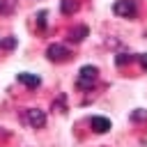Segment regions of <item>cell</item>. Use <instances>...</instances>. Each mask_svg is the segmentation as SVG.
Here are the masks:
<instances>
[{
    "instance_id": "5b68a950",
    "label": "cell",
    "mask_w": 147,
    "mask_h": 147,
    "mask_svg": "<svg viewBox=\"0 0 147 147\" xmlns=\"http://www.w3.org/2000/svg\"><path fill=\"white\" fill-rule=\"evenodd\" d=\"M90 126H92L96 133H106V131L110 129V122H108L106 117H92V119H90Z\"/></svg>"
},
{
    "instance_id": "8fae6325",
    "label": "cell",
    "mask_w": 147,
    "mask_h": 147,
    "mask_svg": "<svg viewBox=\"0 0 147 147\" xmlns=\"http://www.w3.org/2000/svg\"><path fill=\"white\" fill-rule=\"evenodd\" d=\"M136 60L140 62V67H142V69H147V53H140V55H136Z\"/></svg>"
},
{
    "instance_id": "ba28073f",
    "label": "cell",
    "mask_w": 147,
    "mask_h": 147,
    "mask_svg": "<svg viewBox=\"0 0 147 147\" xmlns=\"http://www.w3.org/2000/svg\"><path fill=\"white\" fill-rule=\"evenodd\" d=\"M76 9V2H71V0H62V11L64 14H71Z\"/></svg>"
},
{
    "instance_id": "6da1fadb",
    "label": "cell",
    "mask_w": 147,
    "mask_h": 147,
    "mask_svg": "<svg viewBox=\"0 0 147 147\" xmlns=\"http://www.w3.org/2000/svg\"><path fill=\"white\" fill-rule=\"evenodd\" d=\"M96 67L92 64H85L80 71H78V78H76V87L78 90H92V85L96 83Z\"/></svg>"
},
{
    "instance_id": "9c48e42d",
    "label": "cell",
    "mask_w": 147,
    "mask_h": 147,
    "mask_svg": "<svg viewBox=\"0 0 147 147\" xmlns=\"http://www.w3.org/2000/svg\"><path fill=\"white\" fill-rule=\"evenodd\" d=\"M131 60H136V55H126V53H119V55H117V64H126V62H131Z\"/></svg>"
},
{
    "instance_id": "30bf717a",
    "label": "cell",
    "mask_w": 147,
    "mask_h": 147,
    "mask_svg": "<svg viewBox=\"0 0 147 147\" xmlns=\"http://www.w3.org/2000/svg\"><path fill=\"white\" fill-rule=\"evenodd\" d=\"M16 46V39L9 37V39H0V48H14Z\"/></svg>"
},
{
    "instance_id": "3957f363",
    "label": "cell",
    "mask_w": 147,
    "mask_h": 147,
    "mask_svg": "<svg viewBox=\"0 0 147 147\" xmlns=\"http://www.w3.org/2000/svg\"><path fill=\"white\" fill-rule=\"evenodd\" d=\"M25 119H28V124H30V126L41 129V126L46 124V113H44V110H39V108H28V110H25Z\"/></svg>"
},
{
    "instance_id": "8992f818",
    "label": "cell",
    "mask_w": 147,
    "mask_h": 147,
    "mask_svg": "<svg viewBox=\"0 0 147 147\" xmlns=\"http://www.w3.org/2000/svg\"><path fill=\"white\" fill-rule=\"evenodd\" d=\"M16 78H18V83H23V85H28V87H37V85L41 83V80H39V76H34V74H25V71H23V74H18Z\"/></svg>"
},
{
    "instance_id": "7a4b0ae2",
    "label": "cell",
    "mask_w": 147,
    "mask_h": 147,
    "mask_svg": "<svg viewBox=\"0 0 147 147\" xmlns=\"http://www.w3.org/2000/svg\"><path fill=\"white\" fill-rule=\"evenodd\" d=\"M113 11L122 18H133L138 14V5H136V0H117L113 5Z\"/></svg>"
},
{
    "instance_id": "52a82bcc",
    "label": "cell",
    "mask_w": 147,
    "mask_h": 147,
    "mask_svg": "<svg viewBox=\"0 0 147 147\" xmlns=\"http://www.w3.org/2000/svg\"><path fill=\"white\" fill-rule=\"evenodd\" d=\"M85 37H87V28H85V25H80V28L71 30V37H69V39H71V41H83Z\"/></svg>"
},
{
    "instance_id": "277c9868",
    "label": "cell",
    "mask_w": 147,
    "mask_h": 147,
    "mask_svg": "<svg viewBox=\"0 0 147 147\" xmlns=\"http://www.w3.org/2000/svg\"><path fill=\"white\" fill-rule=\"evenodd\" d=\"M46 55H48L51 60H55V62H64V60H69L71 53H69L67 46H62V44H53V46H48Z\"/></svg>"
}]
</instances>
